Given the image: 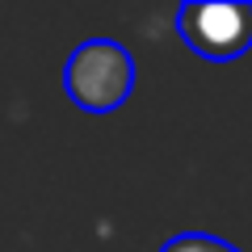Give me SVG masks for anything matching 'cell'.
<instances>
[{"label":"cell","instance_id":"cell-1","mask_svg":"<svg viewBox=\"0 0 252 252\" xmlns=\"http://www.w3.org/2000/svg\"><path fill=\"white\" fill-rule=\"evenodd\" d=\"M63 89L84 114H114L135 89V59L114 38H89L63 63Z\"/></svg>","mask_w":252,"mask_h":252},{"label":"cell","instance_id":"cell-2","mask_svg":"<svg viewBox=\"0 0 252 252\" xmlns=\"http://www.w3.org/2000/svg\"><path fill=\"white\" fill-rule=\"evenodd\" d=\"M177 30L185 46L202 59H240L252 51V4H215V0H193L177 9Z\"/></svg>","mask_w":252,"mask_h":252},{"label":"cell","instance_id":"cell-3","mask_svg":"<svg viewBox=\"0 0 252 252\" xmlns=\"http://www.w3.org/2000/svg\"><path fill=\"white\" fill-rule=\"evenodd\" d=\"M160 252H240V248L219 240V235H206V231H185V235H172Z\"/></svg>","mask_w":252,"mask_h":252}]
</instances>
